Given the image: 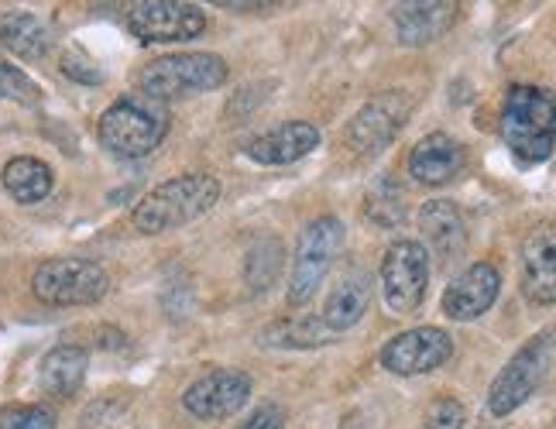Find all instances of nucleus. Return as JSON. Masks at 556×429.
Segmentation results:
<instances>
[{
    "label": "nucleus",
    "mask_w": 556,
    "mask_h": 429,
    "mask_svg": "<svg viewBox=\"0 0 556 429\" xmlns=\"http://www.w3.org/2000/svg\"><path fill=\"white\" fill-rule=\"evenodd\" d=\"M498 131L522 165L546 162L556 148V97L543 86H511L498 114Z\"/></svg>",
    "instance_id": "1"
},
{
    "label": "nucleus",
    "mask_w": 556,
    "mask_h": 429,
    "mask_svg": "<svg viewBox=\"0 0 556 429\" xmlns=\"http://www.w3.org/2000/svg\"><path fill=\"white\" fill-rule=\"evenodd\" d=\"M220 200V182L210 172H186L162 186H155L148 197L135 206L131 224L141 234H162L176 230L189 220H200Z\"/></svg>",
    "instance_id": "2"
},
{
    "label": "nucleus",
    "mask_w": 556,
    "mask_h": 429,
    "mask_svg": "<svg viewBox=\"0 0 556 429\" xmlns=\"http://www.w3.org/2000/svg\"><path fill=\"white\" fill-rule=\"evenodd\" d=\"M168 135V111L165 103L144 97V93H127L117 103H111L100 114L97 138L111 155L117 159H144L152 155Z\"/></svg>",
    "instance_id": "3"
},
{
    "label": "nucleus",
    "mask_w": 556,
    "mask_h": 429,
    "mask_svg": "<svg viewBox=\"0 0 556 429\" xmlns=\"http://www.w3.org/2000/svg\"><path fill=\"white\" fill-rule=\"evenodd\" d=\"M227 83V62L213 52H179V55H162L138 73V86L144 97L159 103L179 100L192 93L217 90Z\"/></svg>",
    "instance_id": "4"
},
{
    "label": "nucleus",
    "mask_w": 556,
    "mask_h": 429,
    "mask_svg": "<svg viewBox=\"0 0 556 429\" xmlns=\"http://www.w3.org/2000/svg\"><path fill=\"white\" fill-rule=\"evenodd\" d=\"M344 224L337 217H319L309 220L299 234V244H295V262H292V278H289V289H286V303L292 310L306 306L309 299L316 295V289L324 286L327 272L333 268L337 254L344 251Z\"/></svg>",
    "instance_id": "5"
},
{
    "label": "nucleus",
    "mask_w": 556,
    "mask_h": 429,
    "mask_svg": "<svg viewBox=\"0 0 556 429\" xmlns=\"http://www.w3.org/2000/svg\"><path fill=\"white\" fill-rule=\"evenodd\" d=\"M111 289L106 275L90 257H49L31 275V292L46 306H90Z\"/></svg>",
    "instance_id": "6"
},
{
    "label": "nucleus",
    "mask_w": 556,
    "mask_h": 429,
    "mask_svg": "<svg viewBox=\"0 0 556 429\" xmlns=\"http://www.w3.org/2000/svg\"><path fill=\"white\" fill-rule=\"evenodd\" d=\"M549 351H553V333L543 330L532 337L526 348L516 351L502 375L491 381V392H488V409L491 416H508L516 413L519 405L540 389V381L546 378L549 368Z\"/></svg>",
    "instance_id": "7"
},
{
    "label": "nucleus",
    "mask_w": 556,
    "mask_h": 429,
    "mask_svg": "<svg viewBox=\"0 0 556 429\" xmlns=\"http://www.w3.org/2000/svg\"><path fill=\"white\" fill-rule=\"evenodd\" d=\"M381 295L392 313H416L430 286V251L419 241H395L381 257Z\"/></svg>",
    "instance_id": "8"
},
{
    "label": "nucleus",
    "mask_w": 556,
    "mask_h": 429,
    "mask_svg": "<svg viewBox=\"0 0 556 429\" xmlns=\"http://www.w3.org/2000/svg\"><path fill=\"white\" fill-rule=\"evenodd\" d=\"M409 114H413V97L405 90H389V93L368 100L351 117L344 141L357 155H378L381 148H389L395 141V135L405 127Z\"/></svg>",
    "instance_id": "9"
},
{
    "label": "nucleus",
    "mask_w": 556,
    "mask_h": 429,
    "mask_svg": "<svg viewBox=\"0 0 556 429\" xmlns=\"http://www.w3.org/2000/svg\"><path fill=\"white\" fill-rule=\"evenodd\" d=\"M454 357V340L440 327H416L405 330L399 337H392L381 348L378 361L384 371L413 378V375H430L437 368H443L446 361Z\"/></svg>",
    "instance_id": "10"
},
{
    "label": "nucleus",
    "mask_w": 556,
    "mask_h": 429,
    "mask_svg": "<svg viewBox=\"0 0 556 429\" xmlns=\"http://www.w3.org/2000/svg\"><path fill=\"white\" fill-rule=\"evenodd\" d=\"M127 28L141 41H189L203 35L206 14L197 4H179V0H141L127 11Z\"/></svg>",
    "instance_id": "11"
},
{
    "label": "nucleus",
    "mask_w": 556,
    "mask_h": 429,
    "mask_svg": "<svg viewBox=\"0 0 556 429\" xmlns=\"http://www.w3.org/2000/svg\"><path fill=\"white\" fill-rule=\"evenodd\" d=\"M248 399H251V378L244 371L220 368L192 381L182 395V405L197 419H227L238 416Z\"/></svg>",
    "instance_id": "12"
},
{
    "label": "nucleus",
    "mask_w": 556,
    "mask_h": 429,
    "mask_svg": "<svg viewBox=\"0 0 556 429\" xmlns=\"http://www.w3.org/2000/svg\"><path fill=\"white\" fill-rule=\"evenodd\" d=\"M498 292H502L498 268L488 265V262H478V265H470L467 272H460L454 282L446 286L443 313L451 319L467 324V319H478V316H484L491 306H495Z\"/></svg>",
    "instance_id": "13"
},
{
    "label": "nucleus",
    "mask_w": 556,
    "mask_h": 429,
    "mask_svg": "<svg viewBox=\"0 0 556 429\" xmlns=\"http://www.w3.org/2000/svg\"><path fill=\"white\" fill-rule=\"evenodd\" d=\"M522 295L536 306L556 303V227L549 224L522 241Z\"/></svg>",
    "instance_id": "14"
},
{
    "label": "nucleus",
    "mask_w": 556,
    "mask_h": 429,
    "mask_svg": "<svg viewBox=\"0 0 556 429\" xmlns=\"http://www.w3.org/2000/svg\"><path fill=\"white\" fill-rule=\"evenodd\" d=\"M460 17V4L451 0H419V4H395L392 21L402 46H430L446 35Z\"/></svg>",
    "instance_id": "15"
},
{
    "label": "nucleus",
    "mask_w": 556,
    "mask_h": 429,
    "mask_svg": "<svg viewBox=\"0 0 556 429\" xmlns=\"http://www.w3.org/2000/svg\"><path fill=\"white\" fill-rule=\"evenodd\" d=\"M467 165L464 144L451 135H426L409 155V176L422 186H446L454 182Z\"/></svg>",
    "instance_id": "16"
},
{
    "label": "nucleus",
    "mask_w": 556,
    "mask_h": 429,
    "mask_svg": "<svg viewBox=\"0 0 556 429\" xmlns=\"http://www.w3.org/2000/svg\"><path fill=\"white\" fill-rule=\"evenodd\" d=\"M419 230L426 244L433 248V254L440 257L443 268H451L457 257L467 251V227L460 210L451 200H430L419 210Z\"/></svg>",
    "instance_id": "17"
},
{
    "label": "nucleus",
    "mask_w": 556,
    "mask_h": 429,
    "mask_svg": "<svg viewBox=\"0 0 556 429\" xmlns=\"http://www.w3.org/2000/svg\"><path fill=\"white\" fill-rule=\"evenodd\" d=\"M316 144H319V131L309 121H289V124H278L275 131L248 141L244 152L258 165H289V162L306 159Z\"/></svg>",
    "instance_id": "18"
},
{
    "label": "nucleus",
    "mask_w": 556,
    "mask_h": 429,
    "mask_svg": "<svg viewBox=\"0 0 556 429\" xmlns=\"http://www.w3.org/2000/svg\"><path fill=\"white\" fill-rule=\"evenodd\" d=\"M371 275L365 272H351L344 275L340 282L330 289L327 303H324V313H319V319L333 330V333H344L351 327L361 324V316L368 313L371 306Z\"/></svg>",
    "instance_id": "19"
},
{
    "label": "nucleus",
    "mask_w": 556,
    "mask_h": 429,
    "mask_svg": "<svg viewBox=\"0 0 556 429\" xmlns=\"http://www.w3.org/2000/svg\"><path fill=\"white\" fill-rule=\"evenodd\" d=\"M87 368H90V354L87 348H79V343H59L55 351L46 354L41 361V389H46L52 399H70L79 392L83 378H87Z\"/></svg>",
    "instance_id": "20"
},
{
    "label": "nucleus",
    "mask_w": 556,
    "mask_h": 429,
    "mask_svg": "<svg viewBox=\"0 0 556 429\" xmlns=\"http://www.w3.org/2000/svg\"><path fill=\"white\" fill-rule=\"evenodd\" d=\"M0 46L17 59H41L52 49V31L41 17L28 11H4L0 14Z\"/></svg>",
    "instance_id": "21"
},
{
    "label": "nucleus",
    "mask_w": 556,
    "mask_h": 429,
    "mask_svg": "<svg viewBox=\"0 0 556 429\" xmlns=\"http://www.w3.org/2000/svg\"><path fill=\"white\" fill-rule=\"evenodd\" d=\"M333 330L319 316H299V319H278V324L262 330L265 348H286V351H313L333 343Z\"/></svg>",
    "instance_id": "22"
},
{
    "label": "nucleus",
    "mask_w": 556,
    "mask_h": 429,
    "mask_svg": "<svg viewBox=\"0 0 556 429\" xmlns=\"http://www.w3.org/2000/svg\"><path fill=\"white\" fill-rule=\"evenodd\" d=\"M52 182H55L52 168L38 159L21 155L4 165V189L17 203H41L52 192Z\"/></svg>",
    "instance_id": "23"
},
{
    "label": "nucleus",
    "mask_w": 556,
    "mask_h": 429,
    "mask_svg": "<svg viewBox=\"0 0 556 429\" xmlns=\"http://www.w3.org/2000/svg\"><path fill=\"white\" fill-rule=\"evenodd\" d=\"M282 265H286V244L268 234V238H258L251 248H248V257H244V282L254 295L268 292L278 275H282Z\"/></svg>",
    "instance_id": "24"
},
{
    "label": "nucleus",
    "mask_w": 556,
    "mask_h": 429,
    "mask_svg": "<svg viewBox=\"0 0 556 429\" xmlns=\"http://www.w3.org/2000/svg\"><path fill=\"white\" fill-rule=\"evenodd\" d=\"M365 217L384 230H392L399 224H405V192L392 176H381L368 186L365 197Z\"/></svg>",
    "instance_id": "25"
},
{
    "label": "nucleus",
    "mask_w": 556,
    "mask_h": 429,
    "mask_svg": "<svg viewBox=\"0 0 556 429\" xmlns=\"http://www.w3.org/2000/svg\"><path fill=\"white\" fill-rule=\"evenodd\" d=\"M0 97L17 100V103H25V106H35L41 100V90H38L35 79H28L17 66H11V62L0 59Z\"/></svg>",
    "instance_id": "26"
},
{
    "label": "nucleus",
    "mask_w": 556,
    "mask_h": 429,
    "mask_svg": "<svg viewBox=\"0 0 556 429\" xmlns=\"http://www.w3.org/2000/svg\"><path fill=\"white\" fill-rule=\"evenodd\" d=\"M0 429H55V413L46 405H11L0 413Z\"/></svg>",
    "instance_id": "27"
},
{
    "label": "nucleus",
    "mask_w": 556,
    "mask_h": 429,
    "mask_svg": "<svg viewBox=\"0 0 556 429\" xmlns=\"http://www.w3.org/2000/svg\"><path fill=\"white\" fill-rule=\"evenodd\" d=\"M467 413L457 399H437L426 413V429H464Z\"/></svg>",
    "instance_id": "28"
},
{
    "label": "nucleus",
    "mask_w": 556,
    "mask_h": 429,
    "mask_svg": "<svg viewBox=\"0 0 556 429\" xmlns=\"http://www.w3.org/2000/svg\"><path fill=\"white\" fill-rule=\"evenodd\" d=\"M62 73H66L70 79H76V83H87V86L103 83L100 66H93V59H87L83 52H66V55H62Z\"/></svg>",
    "instance_id": "29"
},
{
    "label": "nucleus",
    "mask_w": 556,
    "mask_h": 429,
    "mask_svg": "<svg viewBox=\"0 0 556 429\" xmlns=\"http://www.w3.org/2000/svg\"><path fill=\"white\" fill-rule=\"evenodd\" d=\"M238 429H286V413L282 405H262V409H254Z\"/></svg>",
    "instance_id": "30"
},
{
    "label": "nucleus",
    "mask_w": 556,
    "mask_h": 429,
    "mask_svg": "<svg viewBox=\"0 0 556 429\" xmlns=\"http://www.w3.org/2000/svg\"><path fill=\"white\" fill-rule=\"evenodd\" d=\"M340 429H368V422H365V416H361V413H351L344 422H340Z\"/></svg>",
    "instance_id": "31"
}]
</instances>
